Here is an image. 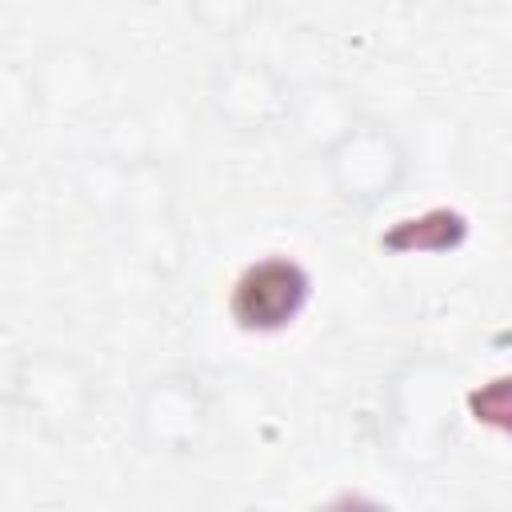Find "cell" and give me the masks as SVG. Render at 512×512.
Masks as SVG:
<instances>
[{"instance_id": "5b68a950", "label": "cell", "mask_w": 512, "mask_h": 512, "mask_svg": "<svg viewBox=\"0 0 512 512\" xmlns=\"http://www.w3.org/2000/svg\"><path fill=\"white\" fill-rule=\"evenodd\" d=\"M112 220L124 228L132 256L152 276H176L184 268L188 236L176 216V180L168 164L148 160V164L128 168L124 196Z\"/></svg>"}, {"instance_id": "7a4b0ae2", "label": "cell", "mask_w": 512, "mask_h": 512, "mask_svg": "<svg viewBox=\"0 0 512 512\" xmlns=\"http://www.w3.org/2000/svg\"><path fill=\"white\" fill-rule=\"evenodd\" d=\"M96 400H100V380L80 352L52 344L20 352L8 408L40 436L48 440L76 436L92 420Z\"/></svg>"}, {"instance_id": "8fae6325", "label": "cell", "mask_w": 512, "mask_h": 512, "mask_svg": "<svg viewBox=\"0 0 512 512\" xmlns=\"http://www.w3.org/2000/svg\"><path fill=\"white\" fill-rule=\"evenodd\" d=\"M464 236H468V220L456 208H432L416 220H404L396 232L380 236V244L392 248V252H404V256H412V252H432L436 256V252L460 248Z\"/></svg>"}, {"instance_id": "7c38bea8", "label": "cell", "mask_w": 512, "mask_h": 512, "mask_svg": "<svg viewBox=\"0 0 512 512\" xmlns=\"http://www.w3.org/2000/svg\"><path fill=\"white\" fill-rule=\"evenodd\" d=\"M100 152L112 156L124 168L148 164L152 160V132H148V116L144 104H120L108 120H104V140Z\"/></svg>"}, {"instance_id": "4fadbf2b", "label": "cell", "mask_w": 512, "mask_h": 512, "mask_svg": "<svg viewBox=\"0 0 512 512\" xmlns=\"http://www.w3.org/2000/svg\"><path fill=\"white\" fill-rule=\"evenodd\" d=\"M264 0H184L188 20L212 40H236L260 20Z\"/></svg>"}, {"instance_id": "2e32d148", "label": "cell", "mask_w": 512, "mask_h": 512, "mask_svg": "<svg viewBox=\"0 0 512 512\" xmlns=\"http://www.w3.org/2000/svg\"><path fill=\"white\" fill-rule=\"evenodd\" d=\"M20 352H24V344H20L8 328H0V404H8V392H12V376H16V364H20Z\"/></svg>"}, {"instance_id": "5bb4252c", "label": "cell", "mask_w": 512, "mask_h": 512, "mask_svg": "<svg viewBox=\"0 0 512 512\" xmlns=\"http://www.w3.org/2000/svg\"><path fill=\"white\" fill-rule=\"evenodd\" d=\"M124 180H128V168L100 152V156H92V160L80 164V172H76V196H80L92 212L116 216L120 196H124Z\"/></svg>"}, {"instance_id": "ba28073f", "label": "cell", "mask_w": 512, "mask_h": 512, "mask_svg": "<svg viewBox=\"0 0 512 512\" xmlns=\"http://www.w3.org/2000/svg\"><path fill=\"white\" fill-rule=\"evenodd\" d=\"M28 100L56 120L88 116L108 84L104 56L84 40H52L28 60Z\"/></svg>"}, {"instance_id": "8992f818", "label": "cell", "mask_w": 512, "mask_h": 512, "mask_svg": "<svg viewBox=\"0 0 512 512\" xmlns=\"http://www.w3.org/2000/svg\"><path fill=\"white\" fill-rule=\"evenodd\" d=\"M316 276L292 252H264L248 260L228 284V320L248 336L288 332L312 304Z\"/></svg>"}, {"instance_id": "30bf717a", "label": "cell", "mask_w": 512, "mask_h": 512, "mask_svg": "<svg viewBox=\"0 0 512 512\" xmlns=\"http://www.w3.org/2000/svg\"><path fill=\"white\" fill-rule=\"evenodd\" d=\"M144 116H148V132H152V160L176 168L196 144V120H192L188 100L180 92H160V96L144 100Z\"/></svg>"}, {"instance_id": "9a60e30c", "label": "cell", "mask_w": 512, "mask_h": 512, "mask_svg": "<svg viewBox=\"0 0 512 512\" xmlns=\"http://www.w3.org/2000/svg\"><path fill=\"white\" fill-rule=\"evenodd\" d=\"M32 220H36V196H32V188L20 180V172L0 176V248L24 240L28 228H32Z\"/></svg>"}, {"instance_id": "52a82bcc", "label": "cell", "mask_w": 512, "mask_h": 512, "mask_svg": "<svg viewBox=\"0 0 512 512\" xmlns=\"http://www.w3.org/2000/svg\"><path fill=\"white\" fill-rule=\"evenodd\" d=\"M292 100L288 76L256 56H232L208 76V112L236 136H272L284 128Z\"/></svg>"}, {"instance_id": "6da1fadb", "label": "cell", "mask_w": 512, "mask_h": 512, "mask_svg": "<svg viewBox=\"0 0 512 512\" xmlns=\"http://www.w3.org/2000/svg\"><path fill=\"white\" fill-rule=\"evenodd\" d=\"M460 416L456 368L436 356L404 360L380 396V444L400 468H432L448 456Z\"/></svg>"}, {"instance_id": "ac0fdd59", "label": "cell", "mask_w": 512, "mask_h": 512, "mask_svg": "<svg viewBox=\"0 0 512 512\" xmlns=\"http://www.w3.org/2000/svg\"><path fill=\"white\" fill-rule=\"evenodd\" d=\"M464 4H484V0H464Z\"/></svg>"}, {"instance_id": "9c48e42d", "label": "cell", "mask_w": 512, "mask_h": 512, "mask_svg": "<svg viewBox=\"0 0 512 512\" xmlns=\"http://www.w3.org/2000/svg\"><path fill=\"white\" fill-rule=\"evenodd\" d=\"M364 116L352 84L344 80H304V84H292V100H288V116H284V136L308 152V156H324L356 120Z\"/></svg>"}, {"instance_id": "277c9868", "label": "cell", "mask_w": 512, "mask_h": 512, "mask_svg": "<svg viewBox=\"0 0 512 512\" xmlns=\"http://www.w3.org/2000/svg\"><path fill=\"white\" fill-rule=\"evenodd\" d=\"M212 432V388L192 368L148 376L132 400V440L160 460L196 456Z\"/></svg>"}, {"instance_id": "3957f363", "label": "cell", "mask_w": 512, "mask_h": 512, "mask_svg": "<svg viewBox=\"0 0 512 512\" xmlns=\"http://www.w3.org/2000/svg\"><path fill=\"white\" fill-rule=\"evenodd\" d=\"M320 168H324L332 196L348 212H372L404 188V180L412 172V152L404 144V132H396L392 124L364 112L320 156Z\"/></svg>"}, {"instance_id": "e0dca14e", "label": "cell", "mask_w": 512, "mask_h": 512, "mask_svg": "<svg viewBox=\"0 0 512 512\" xmlns=\"http://www.w3.org/2000/svg\"><path fill=\"white\" fill-rule=\"evenodd\" d=\"M16 160H20V152H16V140L0 128V176H12L16 172Z\"/></svg>"}]
</instances>
